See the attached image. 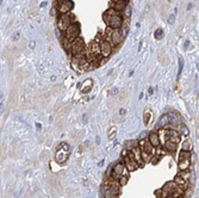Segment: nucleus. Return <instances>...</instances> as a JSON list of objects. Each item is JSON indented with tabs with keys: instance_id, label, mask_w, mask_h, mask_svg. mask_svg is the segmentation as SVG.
Here are the masks:
<instances>
[{
	"instance_id": "5701e85b",
	"label": "nucleus",
	"mask_w": 199,
	"mask_h": 198,
	"mask_svg": "<svg viewBox=\"0 0 199 198\" xmlns=\"http://www.w3.org/2000/svg\"><path fill=\"white\" fill-rule=\"evenodd\" d=\"M154 36H155L156 39L163 38V30H162V29H156V30H155V34H154Z\"/></svg>"
},
{
	"instance_id": "473e14b6",
	"label": "nucleus",
	"mask_w": 199,
	"mask_h": 198,
	"mask_svg": "<svg viewBox=\"0 0 199 198\" xmlns=\"http://www.w3.org/2000/svg\"><path fill=\"white\" fill-rule=\"evenodd\" d=\"M125 114H126V111H125L124 109H121V110H119V115H125Z\"/></svg>"
},
{
	"instance_id": "6ab92c4d",
	"label": "nucleus",
	"mask_w": 199,
	"mask_h": 198,
	"mask_svg": "<svg viewBox=\"0 0 199 198\" xmlns=\"http://www.w3.org/2000/svg\"><path fill=\"white\" fill-rule=\"evenodd\" d=\"M178 130H179V134H181L184 136H187L190 134V131H188V129H187V127L185 124H179L178 125Z\"/></svg>"
},
{
	"instance_id": "ea45409f",
	"label": "nucleus",
	"mask_w": 199,
	"mask_h": 198,
	"mask_svg": "<svg viewBox=\"0 0 199 198\" xmlns=\"http://www.w3.org/2000/svg\"><path fill=\"white\" fill-rule=\"evenodd\" d=\"M62 1H66V0H56V3H57V4H61Z\"/></svg>"
},
{
	"instance_id": "4468645a",
	"label": "nucleus",
	"mask_w": 199,
	"mask_h": 198,
	"mask_svg": "<svg viewBox=\"0 0 199 198\" xmlns=\"http://www.w3.org/2000/svg\"><path fill=\"white\" fill-rule=\"evenodd\" d=\"M168 117V123L170 127H178L180 124V118L178 116V114H175V112H168L167 115Z\"/></svg>"
},
{
	"instance_id": "0eeeda50",
	"label": "nucleus",
	"mask_w": 199,
	"mask_h": 198,
	"mask_svg": "<svg viewBox=\"0 0 199 198\" xmlns=\"http://www.w3.org/2000/svg\"><path fill=\"white\" fill-rule=\"evenodd\" d=\"M123 41V36L121 32V29H111V34H110V39L107 41L112 47L118 46L119 43Z\"/></svg>"
},
{
	"instance_id": "2eb2a0df",
	"label": "nucleus",
	"mask_w": 199,
	"mask_h": 198,
	"mask_svg": "<svg viewBox=\"0 0 199 198\" xmlns=\"http://www.w3.org/2000/svg\"><path fill=\"white\" fill-rule=\"evenodd\" d=\"M148 141L150 142V144L153 147H160V136H159L158 133H151L149 135Z\"/></svg>"
},
{
	"instance_id": "7c9ffc66",
	"label": "nucleus",
	"mask_w": 199,
	"mask_h": 198,
	"mask_svg": "<svg viewBox=\"0 0 199 198\" xmlns=\"http://www.w3.org/2000/svg\"><path fill=\"white\" fill-rule=\"evenodd\" d=\"M117 93H118V89H117V87H113V89L111 90V94L115 96V94H117Z\"/></svg>"
},
{
	"instance_id": "f8f14e48",
	"label": "nucleus",
	"mask_w": 199,
	"mask_h": 198,
	"mask_svg": "<svg viewBox=\"0 0 199 198\" xmlns=\"http://www.w3.org/2000/svg\"><path fill=\"white\" fill-rule=\"evenodd\" d=\"M154 148H155V147H153L148 140H142L140 142V149H141V152H144V153L149 154V155H151V157L154 155Z\"/></svg>"
},
{
	"instance_id": "a878e982",
	"label": "nucleus",
	"mask_w": 199,
	"mask_h": 198,
	"mask_svg": "<svg viewBox=\"0 0 199 198\" xmlns=\"http://www.w3.org/2000/svg\"><path fill=\"white\" fill-rule=\"evenodd\" d=\"M183 68H184V60H183V57H179V71H178V78H179V76H180V74H181Z\"/></svg>"
},
{
	"instance_id": "f257e3e1",
	"label": "nucleus",
	"mask_w": 199,
	"mask_h": 198,
	"mask_svg": "<svg viewBox=\"0 0 199 198\" xmlns=\"http://www.w3.org/2000/svg\"><path fill=\"white\" fill-rule=\"evenodd\" d=\"M103 19L106 23L107 28H111V29H121L122 24H123V17L122 13L115 11L113 9H108L104 16Z\"/></svg>"
},
{
	"instance_id": "4c0bfd02",
	"label": "nucleus",
	"mask_w": 199,
	"mask_h": 198,
	"mask_svg": "<svg viewBox=\"0 0 199 198\" xmlns=\"http://www.w3.org/2000/svg\"><path fill=\"white\" fill-rule=\"evenodd\" d=\"M103 165H104V160H101V161H100V162H99V164H98V166H100V167H101V166H103Z\"/></svg>"
},
{
	"instance_id": "20e7f679",
	"label": "nucleus",
	"mask_w": 199,
	"mask_h": 198,
	"mask_svg": "<svg viewBox=\"0 0 199 198\" xmlns=\"http://www.w3.org/2000/svg\"><path fill=\"white\" fill-rule=\"evenodd\" d=\"M63 32H64V38L66 39L73 42L80 35V25H79V23H72L67 29H66V31H63Z\"/></svg>"
},
{
	"instance_id": "423d86ee",
	"label": "nucleus",
	"mask_w": 199,
	"mask_h": 198,
	"mask_svg": "<svg viewBox=\"0 0 199 198\" xmlns=\"http://www.w3.org/2000/svg\"><path fill=\"white\" fill-rule=\"evenodd\" d=\"M73 23V19H72V16L69 13H64V14H61L58 17V20H57V28L60 31H66L71 24Z\"/></svg>"
},
{
	"instance_id": "e433bc0d",
	"label": "nucleus",
	"mask_w": 199,
	"mask_h": 198,
	"mask_svg": "<svg viewBox=\"0 0 199 198\" xmlns=\"http://www.w3.org/2000/svg\"><path fill=\"white\" fill-rule=\"evenodd\" d=\"M153 92H154L153 89H149V90H148V93H149V94H153Z\"/></svg>"
},
{
	"instance_id": "ddd939ff",
	"label": "nucleus",
	"mask_w": 199,
	"mask_h": 198,
	"mask_svg": "<svg viewBox=\"0 0 199 198\" xmlns=\"http://www.w3.org/2000/svg\"><path fill=\"white\" fill-rule=\"evenodd\" d=\"M126 6H128L126 0H112V3H111V9H113L115 11L119 13L123 12Z\"/></svg>"
},
{
	"instance_id": "9b49d317",
	"label": "nucleus",
	"mask_w": 199,
	"mask_h": 198,
	"mask_svg": "<svg viewBox=\"0 0 199 198\" xmlns=\"http://www.w3.org/2000/svg\"><path fill=\"white\" fill-rule=\"evenodd\" d=\"M125 172V166L123 164H117L112 167V178L116 180H119V178Z\"/></svg>"
},
{
	"instance_id": "2f4dec72",
	"label": "nucleus",
	"mask_w": 199,
	"mask_h": 198,
	"mask_svg": "<svg viewBox=\"0 0 199 198\" xmlns=\"http://www.w3.org/2000/svg\"><path fill=\"white\" fill-rule=\"evenodd\" d=\"M146 135H147V133H142V134L140 135V140H144V139H146Z\"/></svg>"
},
{
	"instance_id": "f03ea898",
	"label": "nucleus",
	"mask_w": 199,
	"mask_h": 198,
	"mask_svg": "<svg viewBox=\"0 0 199 198\" xmlns=\"http://www.w3.org/2000/svg\"><path fill=\"white\" fill-rule=\"evenodd\" d=\"M160 197H168V196H181L184 193V190L174 182L167 183L161 190H160Z\"/></svg>"
},
{
	"instance_id": "37998d69",
	"label": "nucleus",
	"mask_w": 199,
	"mask_h": 198,
	"mask_svg": "<svg viewBox=\"0 0 199 198\" xmlns=\"http://www.w3.org/2000/svg\"><path fill=\"white\" fill-rule=\"evenodd\" d=\"M159 198H162V197H159Z\"/></svg>"
},
{
	"instance_id": "b1692460",
	"label": "nucleus",
	"mask_w": 199,
	"mask_h": 198,
	"mask_svg": "<svg viewBox=\"0 0 199 198\" xmlns=\"http://www.w3.org/2000/svg\"><path fill=\"white\" fill-rule=\"evenodd\" d=\"M125 146H126V149H132L134 147H137V141H126Z\"/></svg>"
},
{
	"instance_id": "1a4fd4ad",
	"label": "nucleus",
	"mask_w": 199,
	"mask_h": 198,
	"mask_svg": "<svg viewBox=\"0 0 199 198\" xmlns=\"http://www.w3.org/2000/svg\"><path fill=\"white\" fill-rule=\"evenodd\" d=\"M98 43H99V47H100V53H101V56L103 57H108L112 53V46L108 42H106L104 38L103 39H97Z\"/></svg>"
},
{
	"instance_id": "393cba45",
	"label": "nucleus",
	"mask_w": 199,
	"mask_h": 198,
	"mask_svg": "<svg viewBox=\"0 0 199 198\" xmlns=\"http://www.w3.org/2000/svg\"><path fill=\"white\" fill-rule=\"evenodd\" d=\"M91 90H92V81L90 80V81H88V85H87V86H85L81 91H82V93H88Z\"/></svg>"
},
{
	"instance_id": "79ce46f5",
	"label": "nucleus",
	"mask_w": 199,
	"mask_h": 198,
	"mask_svg": "<svg viewBox=\"0 0 199 198\" xmlns=\"http://www.w3.org/2000/svg\"><path fill=\"white\" fill-rule=\"evenodd\" d=\"M1 3H3V0H0V4H1Z\"/></svg>"
},
{
	"instance_id": "aec40b11",
	"label": "nucleus",
	"mask_w": 199,
	"mask_h": 198,
	"mask_svg": "<svg viewBox=\"0 0 199 198\" xmlns=\"http://www.w3.org/2000/svg\"><path fill=\"white\" fill-rule=\"evenodd\" d=\"M190 157H191V152L181 150V152L179 153V161H180V160H187V159H190Z\"/></svg>"
},
{
	"instance_id": "9d476101",
	"label": "nucleus",
	"mask_w": 199,
	"mask_h": 198,
	"mask_svg": "<svg viewBox=\"0 0 199 198\" xmlns=\"http://www.w3.org/2000/svg\"><path fill=\"white\" fill-rule=\"evenodd\" d=\"M74 4L71 0H66V1H62L61 4H57V10L61 14H64V13H69L73 9Z\"/></svg>"
},
{
	"instance_id": "c85d7f7f",
	"label": "nucleus",
	"mask_w": 199,
	"mask_h": 198,
	"mask_svg": "<svg viewBox=\"0 0 199 198\" xmlns=\"http://www.w3.org/2000/svg\"><path fill=\"white\" fill-rule=\"evenodd\" d=\"M175 21V14H170V16H168V23L169 24H173Z\"/></svg>"
},
{
	"instance_id": "a19ab883",
	"label": "nucleus",
	"mask_w": 199,
	"mask_h": 198,
	"mask_svg": "<svg viewBox=\"0 0 199 198\" xmlns=\"http://www.w3.org/2000/svg\"><path fill=\"white\" fill-rule=\"evenodd\" d=\"M138 98L142 99V98H143V93H140V97H138Z\"/></svg>"
},
{
	"instance_id": "6e6552de",
	"label": "nucleus",
	"mask_w": 199,
	"mask_h": 198,
	"mask_svg": "<svg viewBox=\"0 0 199 198\" xmlns=\"http://www.w3.org/2000/svg\"><path fill=\"white\" fill-rule=\"evenodd\" d=\"M124 166H126L128 171H130V172H134V171H136L138 168V162L136 161L134 155L131 154V152L128 154V155L125 157V159H124Z\"/></svg>"
},
{
	"instance_id": "72a5a7b5",
	"label": "nucleus",
	"mask_w": 199,
	"mask_h": 198,
	"mask_svg": "<svg viewBox=\"0 0 199 198\" xmlns=\"http://www.w3.org/2000/svg\"><path fill=\"white\" fill-rule=\"evenodd\" d=\"M166 198H181V196H168Z\"/></svg>"
},
{
	"instance_id": "c9c22d12",
	"label": "nucleus",
	"mask_w": 199,
	"mask_h": 198,
	"mask_svg": "<svg viewBox=\"0 0 199 198\" xmlns=\"http://www.w3.org/2000/svg\"><path fill=\"white\" fill-rule=\"evenodd\" d=\"M47 4H48L47 1H44V3H42V5H41V7H46V6H47Z\"/></svg>"
},
{
	"instance_id": "f704fd0d",
	"label": "nucleus",
	"mask_w": 199,
	"mask_h": 198,
	"mask_svg": "<svg viewBox=\"0 0 199 198\" xmlns=\"http://www.w3.org/2000/svg\"><path fill=\"white\" fill-rule=\"evenodd\" d=\"M188 46H190V42H188V41H186V43H185V46H184V48L186 49V48H187Z\"/></svg>"
},
{
	"instance_id": "4be33fe9",
	"label": "nucleus",
	"mask_w": 199,
	"mask_h": 198,
	"mask_svg": "<svg viewBox=\"0 0 199 198\" xmlns=\"http://www.w3.org/2000/svg\"><path fill=\"white\" fill-rule=\"evenodd\" d=\"M192 149V144H191V141L190 140H185L184 143H183V150H187V152H191Z\"/></svg>"
},
{
	"instance_id": "f3484780",
	"label": "nucleus",
	"mask_w": 199,
	"mask_h": 198,
	"mask_svg": "<svg viewBox=\"0 0 199 198\" xmlns=\"http://www.w3.org/2000/svg\"><path fill=\"white\" fill-rule=\"evenodd\" d=\"M176 147H178V144L174 143V142H170V141H166L165 142V148L166 150H168L169 153H174L176 150Z\"/></svg>"
},
{
	"instance_id": "7ed1b4c3",
	"label": "nucleus",
	"mask_w": 199,
	"mask_h": 198,
	"mask_svg": "<svg viewBox=\"0 0 199 198\" xmlns=\"http://www.w3.org/2000/svg\"><path fill=\"white\" fill-rule=\"evenodd\" d=\"M68 157H69V146L67 143H61L55 154L56 161L58 164H63L68 160Z\"/></svg>"
},
{
	"instance_id": "412c9836",
	"label": "nucleus",
	"mask_w": 199,
	"mask_h": 198,
	"mask_svg": "<svg viewBox=\"0 0 199 198\" xmlns=\"http://www.w3.org/2000/svg\"><path fill=\"white\" fill-rule=\"evenodd\" d=\"M116 135H117V128L116 127H111V129L108 130V140H115L116 139Z\"/></svg>"
},
{
	"instance_id": "a211bd4d",
	"label": "nucleus",
	"mask_w": 199,
	"mask_h": 198,
	"mask_svg": "<svg viewBox=\"0 0 199 198\" xmlns=\"http://www.w3.org/2000/svg\"><path fill=\"white\" fill-rule=\"evenodd\" d=\"M178 167L180 171H187V168L190 167V159L187 160H180L178 164Z\"/></svg>"
},
{
	"instance_id": "58836bf2",
	"label": "nucleus",
	"mask_w": 199,
	"mask_h": 198,
	"mask_svg": "<svg viewBox=\"0 0 199 198\" xmlns=\"http://www.w3.org/2000/svg\"><path fill=\"white\" fill-rule=\"evenodd\" d=\"M41 128H42V125H41L39 123H37V129H38V130H41Z\"/></svg>"
},
{
	"instance_id": "dca6fc26",
	"label": "nucleus",
	"mask_w": 199,
	"mask_h": 198,
	"mask_svg": "<svg viewBox=\"0 0 199 198\" xmlns=\"http://www.w3.org/2000/svg\"><path fill=\"white\" fill-rule=\"evenodd\" d=\"M169 125V123H168V117H167V115H163V116H161V118L159 119V122H158V124H156V128L158 129H165V128H167Z\"/></svg>"
},
{
	"instance_id": "c756f323",
	"label": "nucleus",
	"mask_w": 199,
	"mask_h": 198,
	"mask_svg": "<svg viewBox=\"0 0 199 198\" xmlns=\"http://www.w3.org/2000/svg\"><path fill=\"white\" fill-rule=\"evenodd\" d=\"M4 107H5V105H4V102L1 100V102H0V114L4 111Z\"/></svg>"
},
{
	"instance_id": "bb28decb",
	"label": "nucleus",
	"mask_w": 199,
	"mask_h": 198,
	"mask_svg": "<svg viewBox=\"0 0 199 198\" xmlns=\"http://www.w3.org/2000/svg\"><path fill=\"white\" fill-rule=\"evenodd\" d=\"M123 13H124V16H125V18H129L130 16H131V7L128 5L125 9H124V11H123Z\"/></svg>"
},
{
	"instance_id": "cd10ccee",
	"label": "nucleus",
	"mask_w": 199,
	"mask_h": 198,
	"mask_svg": "<svg viewBox=\"0 0 199 198\" xmlns=\"http://www.w3.org/2000/svg\"><path fill=\"white\" fill-rule=\"evenodd\" d=\"M150 111H146L144 112V124L148 125V119H150Z\"/></svg>"
},
{
	"instance_id": "39448f33",
	"label": "nucleus",
	"mask_w": 199,
	"mask_h": 198,
	"mask_svg": "<svg viewBox=\"0 0 199 198\" xmlns=\"http://www.w3.org/2000/svg\"><path fill=\"white\" fill-rule=\"evenodd\" d=\"M73 56H78V55H81V54H85V43L82 41V38L78 37L75 38L73 42H72V47H71V50Z\"/></svg>"
}]
</instances>
